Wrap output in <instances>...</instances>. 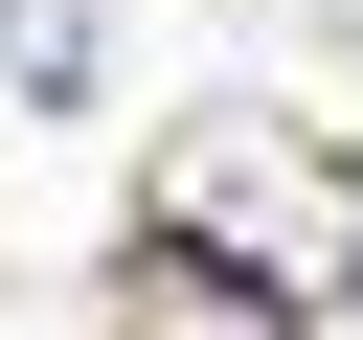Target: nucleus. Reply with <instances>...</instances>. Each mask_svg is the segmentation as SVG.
<instances>
[{
	"label": "nucleus",
	"mask_w": 363,
	"mask_h": 340,
	"mask_svg": "<svg viewBox=\"0 0 363 340\" xmlns=\"http://www.w3.org/2000/svg\"><path fill=\"white\" fill-rule=\"evenodd\" d=\"M159 272L318 295V159H295V113H182L159 136Z\"/></svg>",
	"instance_id": "1"
}]
</instances>
